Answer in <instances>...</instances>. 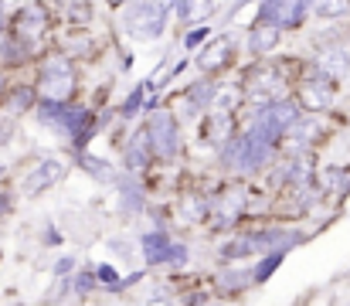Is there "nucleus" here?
Listing matches in <instances>:
<instances>
[{
    "label": "nucleus",
    "mask_w": 350,
    "mask_h": 306,
    "mask_svg": "<svg viewBox=\"0 0 350 306\" xmlns=\"http://www.w3.org/2000/svg\"><path fill=\"white\" fill-rule=\"evenodd\" d=\"M10 14V10H7ZM7 14H0V41H3V34H7Z\"/></svg>",
    "instance_id": "obj_36"
},
{
    "label": "nucleus",
    "mask_w": 350,
    "mask_h": 306,
    "mask_svg": "<svg viewBox=\"0 0 350 306\" xmlns=\"http://www.w3.org/2000/svg\"><path fill=\"white\" fill-rule=\"evenodd\" d=\"M215 286H218V293L228 296V300L248 293V290L255 286V269H252V262H221V269L215 272Z\"/></svg>",
    "instance_id": "obj_14"
},
{
    "label": "nucleus",
    "mask_w": 350,
    "mask_h": 306,
    "mask_svg": "<svg viewBox=\"0 0 350 306\" xmlns=\"http://www.w3.org/2000/svg\"><path fill=\"white\" fill-rule=\"evenodd\" d=\"M62 242H65V235L58 231V225H55V221H48V225H44V231H41V245H44V248H58Z\"/></svg>",
    "instance_id": "obj_30"
},
{
    "label": "nucleus",
    "mask_w": 350,
    "mask_h": 306,
    "mask_svg": "<svg viewBox=\"0 0 350 306\" xmlns=\"http://www.w3.org/2000/svg\"><path fill=\"white\" fill-rule=\"evenodd\" d=\"M174 235L167 228H150L136 238V248L143 255L146 269H170V252H174Z\"/></svg>",
    "instance_id": "obj_12"
},
{
    "label": "nucleus",
    "mask_w": 350,
    "mask_h": 306,
    "mask_svg": "<svg viewBox=\"0 0 350 306\" xmlns=\"http://www.w3.org/2000/svg\"><path fill=\"white\" fill-rule=\"evenodd\" d=\"M282 262H286V252H265V255H258V259L252 262V269H255V286L269 283L272 272H275Z\"/></svg>",
    "instance_id": "obj_25"
},
{
    "label": "nucleus",
    "mask_w": 350,
    "mask_h": 306,
    "mask_svg": "<svg viewBox=\"0 0 350 306\" xmlns=\"http://www.w3.org/2000/svg\"><path fill=\"white\" fill-rule=\"evenodd\" d=\"M113 191H116V211L122 218H139L146 211V188H143L139 174L122 170L113 184Z\"/></svg>",
    "instance_id": "obj_13"
},
{
    "label": "nucleus",
    "mask_w": 350,
    "mask_h": 306,
    "mask_svg": "<svg viewBox=\"0 0 350 306\" xmlns=\"http://www.w3.org/2000/svg\"><path fill=\"white\" fill-rule=\"evenodd\" d=\"M58 10L51 0H21L10 14H7V31L21 34L41 48L51 44V38L58 34Z\"/></svg>",
    "instance_id": "obj_3"
},
{
    "label": "nucleus",
    "mask_w": 350,
    "mask_h": 306,
    "mask_svg": "<svg viewBox=\"0 0 350 306\" xmlns=\"http://www.w3.org/2000/svg\"><path fill=\"white\" fill-rule=\"evenodd\" d=\"M68 170H72V164H68L65 157H41V160H34L31 170L24 174L21 194H24V198H41L44 191L58 188V184L68 177Z\"/></svg>",
    "instance_id": "obj_8"
},
{
    "label": "nucleus",
    "mask_w": 350,
    "mask_h": 306,
    "mask_svg": "<svg viewBox=\"0 0 350 306\" xmlns=\"http://www.w3.org/2000/svg\"><path fill=\"white\" fill-rule=\"evenodd\" d=\"M157 89L150 86V79H139L129 92H126V99L119 102V123H143L146 119V105H150V96H153Z\"/></svg>",
    "instance_id": "obj_17"
},
{
    "label": "nucleus",
    "mask_w": 350,
    "mask_h": 306,
    "mask_svg": "<svg viewBox=\"0 0 350 306\" xmlns=\"http://www.w3.org/2000/svg\"><path fill=\"white\" fill-rule=\"evenodd\" d=\"M75 269H79V259H75V255H58L55 266H51V276H55V279H72Z\"/></svg>",
    "instance_id": "obj_28"
},
{
    "label": "nucleus",
    "mask_w": 350,
    "mask_h": 306,
    "mask_svg": "<svg viewBox=\"0 0 350 306\" xmlns=\"http://www.w3.org/2000/svg\"><path fill=\"white\" fill-rule=\"evenodd\" d=\"M215 34H218V24H211V21H208V24H191V27H184V31L177 34V44H180L184 55H198Z\"/></svg>",
    "instance_id": "obj_22"
},
{
    "label": "nucleus",
    "mask_w": 350,
    "mask_h": 306,
    "mask_svg": "<svg viewBox=\"0 0 350 306\" xmlns=\"http://www.w3.org/2000/svg\"><path fill=\"white\" fill-rule=\"evenodd\" d=\"M7 177H10V167H7V164H0V184H7Z\"/></svg>",
    "instance_id": "obj_35"
},
{
    "label": "nucleus",
    "mask_w": 350,
    "mask_h": 306,
    "mask_svg": "<svg viewBox=\"0 0 350 306\" xmlns=\"http://www.w3.org/2000/svg\"><path fill=\"white\" fill-rule=\"evenodd\" d=\"M282 38H286V31H282V27H275V24H269V21H255V17H252V21L241 27V48H245V58H248V62L272 58V55L279 51Z\"/></svg>",
    "instance_id": "obj_9"
},
{
    "label": "nucleus",
    "mask_w": 350,
    "mask_h": 306,
    "mask_svg": "<svg viewBox=\"0 0 350 306\" xmlns=\"http://www.w3.org/2000/svg\"><path fill=\"white\" fill-rule=\"evenodd\" d=\"M340 79H334V75H327L323 68H317L313 65V58L306 62V72H303V79L296 82V89H293V96L299 99L303 105V112H330L334 109V102H337V92H340V86H337Z\"/></svg>",
    "instance_id": "obj_6"
},
{
    "label": "nucleus",
    "mask_w": 350,
    "mask_h": 306,
    "mask_svg": "<svg viewBox=\"0 0 350 306\" xmlns=\"http://www.w3.org/2000/svg\"><path fill=\"white\" fill-rule=\"evenodd\" d=\"M350 14V0H313L317 21H344Z\"/></svg>",
    "instance_id": "obj_27"
},
{
    "label": "nucleus",
    "mask_w": 350,
    "mask_h": 306,
    "mask_svg": "<svg viewBox=\"0 0 350 306\" xmlns=\"http://www.w3.org/2000/svg\"><path fill=\"white\" fill-rule=\"evenodd\" d=\"M14 214V191L7 184H0V221Z\"/></svg>",
    "instance_id": "obj_32"
},
{
    "label": "nucleus",
    "mask_w": 350,
    "mask_h": 306,
    "mask_svg": "<svg viewBox=\"0 0 350 306\" xmlns=\"http://www.w3.org/2000/svg\"><path fill=\"white\" fill-rule=\"evenodd\" d=\"M14 136H17V119L7 116V112H0V153L14 143Z\"/></svg>",
    "instance_id": "obj_29"
},
{
    "label": "nucleus",
    "mask_w": 350,
    "mask_h": 306,
    "mask_svg": "<svg viewBox=\"0 0 350 306\" xmlns=\"http://www.w3.org/2000/svg\"><path fill=\"white\" fill-rule=\"evenodd\" d=\"M177 214H180V221H187V225H201V221H208V218L215 214V198H211L208 191H184Z\"/></svg>",
    "instance_id": "obj_20"
},
{
    "label": "nucleus",
    "mask_w": 350,
    "mask_h": 306,
    "mask_svg": "<svg viewBox=\"0 0 350 306\" xmlns=\"http://www.w3.org/2000/svg\"><path fill=\"white\" fill-rule=\"evenodd\" d=\"M146 133H150V143H153V153H157V164H174L184 157V123L177 119V112L167 105V96H163V105L153 109L146 119H143Z\"/></svg>",
    "instance_id": "obj_5"
},
{
    "label": "nucleus",
    "mask_w": 350,
    "mask_h": 306,
    "mask_svg": "<svg viewBox=\"0 0 350 306\" xmlns=\"http://www.w3.org/2000/svg\"><path fill=\"white\" fill-rule=\"evenodd\" d=\"M103 3H106V7H109V10H113V14H116V10H122V7H126V3H129V0H103Z\"/></svg>",
    "instance_id": "obj_34"
},
{
    "label": "nucleus",
    "mask_w": 350,
    "mask_h": 306,
    "mask_svg": "<svg viewBox=\"0 0 350 306\" xmlns=\"http://www.w3.org/2000/svg\"><path fill=\"white\" fill-rule=\"evenodd\" d=\"M38 102H41V92H38V86L31 79H14V86L7 89V96L0 102V112H7L14 119H24V116H34Z\"/></svg>",
    "instance_id": "obj_15"
},
{
    "label": "nucleus",
    "mask_w": 350,
    "mask_h": 306,
    "mask_svg": "<svg viewBox=\"0 0 350 306\" xmlns=\"http://www.w3.org/2000/svg\"><path fill=\"white\" fill-rule=\"evenodd\" d=\"M65 306H68V303H65Z\"/></svg>",
    "instance_id": "obj_40"
},
{
    "label": "nucleus",
    "mask_w": 350,
    "mask_h": 306,
    "mask_svg": "<svg viewBox=\"0 0 350 306\" xmlns=\"http://www.w3.org/2000/svg\"><path fill=\"white\" fill-rule=\"evenodd\" d=\"M317 184H320V194H350V167L347 164H330V167H320L317 170Z\"/></svg>",
    "instance_id": "obj_21"
},
{
    "label": "nucleus",
    "mask_w": 350,
    "mask_h": 306,
    "mask_svg": "<svg viewBox=\"0 0 350 306\" xmlns=\"http://www.w3.org/2000/svg\"><path fill=\"white\" fill-rule=\"evenodd\" d=\"M347 82H350V79H347Z\"/></svg>",
    "instance_id": "obj_39"
},
{
    "label": "nucleus",
    "mask_w": 350,
    "mask_h": 306,
    "mask_svg": "<svg viewBox=\"0 0 350 306\" xmlns=\"http://www.w3.org/2000/svg\"><path fill=\"white\" fill-rule=\"evenodd\" d=\"M245 65V48H241V34L232 27H221L198 55H194V72L211 75V79H228Z\"/></svg>",
    "instance_id": "obj_4"
},
{
    "label": "nucleus",
    "mask_w": 350,
    "mask_h": 306,
    "mask_svg": "<svg viewBox=\"0 0 350 306\" xmlns=\"http://www.w3.org/2000/svg\"><path fill=\"white\" fill-rule=\"evenodd\" d=\"M106 248H109V255H116V259H126V262H133V245H129L126 238H109V242H106Z\"/></svg>",
    "instance_id": "obj_31"
},
{
    "label": "nucleus",
    "mask_w": 350,
    "mask_h": 306,
    "mask_svg": "<svg viewBox=\"0 0 350 306\" xmlns=\"http://www.w3.org/2000/svg\"><path fill=\"white\" fill-rule=\"evenodd\" d=\"M255 259H258V252H255V245L245 235L228 238V242L218 245V262H255Z\"/></svg>",
    "instance_id": "obj_23"
},
{
    "label": "nucleus",
    "mask_w": 350,
    "mask_h": 306,
    "mask_svg": "<svg viewBox=\"0 0 350 306\" xmlns=\"http://www.w3.org/2000/svg\"><path fill=\"white\" fill-rule=\"evenodd\" d=\"M252 17L255 21H269V24L282 27L286 34H296L313 17V0H258Z\"/></svg>",
    "instance_id": "obj_7"
},
{
    "label": "nucleus",
    "mask_w": 350,
    "mask_h": 306,
    "mask_svg": "<svg viewBox=\"0 0 350 306\" xmlns=\"http://www.w3.org/2000/svg\"><path fill=\"white\" fill-rule=\"evenodd\" d=\"M72 290H75V300H92V296L103 290L99 279H96V262H85V266L75 269V276H72Z\"/></svg>",
    "instance_id": "obj_24"
},
{
    "label": "nucleus",
    "mask_w": 350,
    "mask_h": 306,
    "mask_svg": "<svg viewBox=\"0 0 350 306\" xmlns=\"http://www.w3.org/2000/svg\"><path fill=\"white\" fill-rule=\"evenodd\" d=\"M201 306H228V303H201Z\"/></svg>",
    "instance_id": "obj_37"
},
{
    "label": "nucleus",
    "mask_w": 350,
    "mask_h": 306,
    "mask_svg": "<svg viewBox=\"0 0 350 306\" xmlns=\"http://www.w3.org/2000/svg\"><path fill=\"white\" fill-rule=\"evenodd\" d=\"M31 82L38 86L41 99L79 102V96H82V65L75 58H68L62 48L48 44L41 51L38 65L31 68Z\"/></svg>",
    "instance_id": "obj_2"
},
{
    "label": "nucleus",
    "mask_w": 350,
    "mask_h": 306,
    "mask_svg": "<svg viewBox=\"0 0 350 306\" xmlns=\"http://www.w3.org/2000/svg\"><path fill=\"white\" fill-rule=\"evenodd\" d=\"M10 86H14V75L0 65V102H3V96H7V89H10Z\"/></svg>",
    "instance_id": "obj_33"
},
{
    "label": "nucleus",
    "mask_w": 350,
    "mask_h": 306,
    "mask_svg": "<svg viewBox=\"0 0 350 306\" xmlns=\"http://www.w3.org/2000/svg\"><path fill=\"white\" fill-rule=\"evenodd\" d=\"M116 34L129 44H153L163 41L174 24V3L170 0H129L116 10Z\"/></svg>",
    "instance_id": "obj_1"
},
{
    "label": "nucleus",
    "mask_w": 350,
    "mask_h": 306,
    "mask_svg": "<svg viewBox=\"0 0 350 306\" xmlns=\"http://www.w3.org/2000/svg\"><path fill=\"white\" fill-rule=\"evenodd\" d=\"M96 279L103 286V293L119 296V286H122V272H119L116 262H96Z\"/></svg>",
    "instance_id": "obj_26"
},
{
    "label": "nucleus",
    "mask_w": 350,
    "mask_h": 306,
    "mask_svg": "<svg viewBox=\"0 0 350 306\" xmlns=\"http://www.w3.org/2000/svg\"><path fill=\"white\" fill-rule=\"evenodd\" d=\"M72 157H75V167H79V170H85L96 184L113 188V184H116V177L122 174V167H119V164H109V160H103V157H96V153H89V150H79V153H72Z\"/></svg>",
    "instance_id": "obj_19"
},
{
    "label": "nucleus",
    "mask_w": 350,
    "mask_h": 306,
    "mask_svg": "<svg viewBox=\"0 0 350 306\" xmlns=\"http://www.w3.org/2000/svg\"><path fill=\"white\" fill-rule=\"evenodd\" d=\"M153 164H157V153H153L150 133H146L143 123H136V126L126 133L122 146H119V167L129 170V174H139V177H143Z\"/></svg>",
    "instance_id": "obj_10"
},
{
    "label": "nucleus",
    "mask_w": 350,
    "mask_h": 306,
    "mask_svg": "<svg viewBox=\"0 0 350 306\" xmlns=\"http://www.w3.org/2000/svg\"><path fill=\"white\" fill-rule=\"evenodd\" d=\"M225 0H174V24L177 31L191 27V24H208L211 17H218Z\"/></svg>",
    "instance_id": "obj_16"
},
{
    "label": "nucleus",
    "mask_w": 350,
    "mask_h": 306,
    "mask_svg": "<svg viewBox=\"0 0 350 306\" xmlns=\"http://www.w3.org/2000/svg\"><path fill=\"white\" fill-rule=\"evenodd\" d=\"M99 0H65L58 7L62 27H96L99 24Z\"/></svg>",
    "instance_id": "obj_18"
},
{
    "label": "nucleus",
    "mask_w": 350,
    "mask_h": 306,
    "mask_svg": "<svg viewBox=\"0 0 350 306\" xmlns=\"http://www.w3.org/2000/svg\"><path fill=\"white\" fill-rule=\"evenodd\" d=\"M41 44H34V41H27V38H21V34H3V41H0V65L10 72V75H21V72H31L34 65H38V58H41Z\"/></svg>",
    "instance_id": "obj_11"
},
{
    "label": "nucleus",
    "mask_w": 350,
    "mask_h": 306,
    "mask_svg": "<svg viewBox=\"0 0 350 306\" xmlns=\"http://www.w3.org/2000/svg\"><path fill=\"white\" fill-rule=\"evenodd\" d=\"M7 306H27V303H7Z\"/></svg>",
    "instance_id": "obj_38"
}]
</instances>
